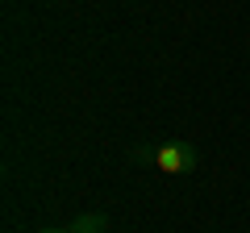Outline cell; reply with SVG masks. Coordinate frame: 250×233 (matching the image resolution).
Masks as SVG:
<instances>
[{
  "label": "cell",
  "instance_id": "cell-2",
  "mask_svg": "<svg viewBox=\"0 0 250 233\" xmlns=\"http://www.w3.org/2000/svg\"><path fill=\"white\" fill-rule=\"evenodd\" d=\"M104 229H108L104 213H83V216H75V225H71V233H104Z\"/></svg>",
  "mask_w": 250,
  "mask_h": 233
},
{
  "label": "cell",
  "instance_id": "cell-3",
  "mask_svg": "<svg viewBox=\"0 0 250 233\" xmlns=\"http://www.w3.org/2000/svg\"><path fill=\"white\" fill-rule=\"evenodd\" d=\"M42 233H71V229H42Z\"/></svg>",
  "mask_w": 250,
  "mask_h": 233
},
{
  "label": "cell",
  "instance_id": "cell-1",
  "mask_svg": "<svg viewBox=\"0 0 250 233\" xmlns=\"http://www.w3.org/2000/svg\"><path fill=\"white\" fill-rule=\"evenodd\" d=\"M138 162H154L159 171H167V175H188V171H196V150L184 142H163V146H138L134 150Z\"/></svg>",
  "mask_w": 250,
  "mask_h": 233
}]
</instances>
